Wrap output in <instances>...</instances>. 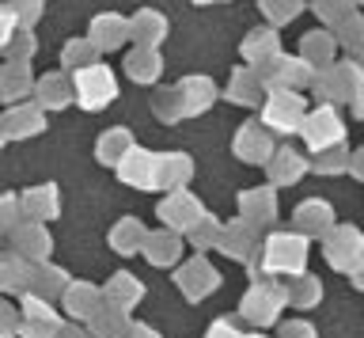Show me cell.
I'll use <instances>...</instances> for the list:
<instances>
[{"mask_svg": "<svg viewBox=\"0 0 364 338\" xmlns=\"http://www.w3.org/2000/svg\"><path fill=\"white\" fill-rule=\"evenodd\" d=\"M311 84H315L318 99H323V107L341 103V99L357 107V99H360V69H357L353 61H346V65H326L323 73L311 76ZM357 110H360V107H357Z\"/></svg>", "mask_w": 364, "mask_h": 338, "instance_id": "obj_1", "label": "cell"}, {"mask_svg": "<svg viewBox=\"0 0 364 338\" xmlns=\"http://www.w3.org/2000/svg\"><path fill=\"white\" fill-rule=\"evenodd\" d=\"M255 76H258L262 92H296V88L311 84L315 69L307 61H300V58H281V53H277L273 61L258 65Z\"/></svg>", "mask_w": 364, "mask_h": 338, "instance_id": "obj_2", "label": "cell"}, {"mask_svg": "<svg viewBox=\"0 0 364 338\" xmlns=\"http://www.w3.org/2000/svg\"><path fill=\"white\" fill-rule=\"evenodd\" d=\"M300 133H304V141H307L311 152H330V149H338V144L346 141V122L338 118L334 107H318V110H311V115H304Z\"/></svg>", "mask_w": 364, "mask_h": 338, "instance_id": "obj_3", "label": "cell"}, {"mask_svg": "<svg viewBox=\"0 0 364 338\" xmlns=\"http://www.w3.org/2000/svg\"><path fill=\"white\" fill-rule=\"evenodd\" d=\"M73 92L80 99V107L102 110V107H110L114 95H118V80H114V73L107 69V65H87V69L76 73Z\"/></svg>", "mask_w": 364, "mask_h": 338, "instance_id": "obj_4", "label": "cell"}, {"mask_svg": "<svg viewBox=\"0 0 364 338\" xmlns=\"http://www.w3.org/2000/svg\"><path fill=\"white\" fill-rule=\"evenodd\" d=\"M307 115L300 92H269L266 110H262V126L269 133H300V122Z\"/></svg>", "mask_w": 364, "mask_h": 338, "instance_id": "obj_5", "label": "cell"}, {"mask_svg": "<svg viewBox=\"0 0 364 338\" xmlns=\"http://www.w3.org/2000/svg\"><path fill=\"white\" fill-rule=\"evenodd\" d=\"M201 217H205L201 201L193 194H186V190H171L164 198V206H159V221L171 224V232H190Z\"/></svg>", "mask_w": 364, "mask_h": 338, "instance_id": "obj_6", "label": "cell"}, {"mask_svg": "<svg viewBox=\"0 0 364 338\" xmlns=\"http://www.w3.org/2000/svg\"><path fill=\"white\" fill-rule=\"evenodd\" d=\"M307 258V243L300 236H273L266 243V266L269 270H284V274H300Z\"/></svg>", "mask_w": 364, "mask_h": 338, "instance_id": "obj_7", "label": "cell"}, {"mask_svg": "<svg viewBox=\"0 0 364 338\" xmlns=\"http://www.w3.org/2000/svg\"><path fill=\"white\" fill-rule=\"evenodd\" d=\"M326 258H330V266H338V270H357L360 266V236H357V228L341 224V228L326 232Z\"/></svg>", "mask_w": 364, "mask_h": 338, "instance_id": "obj_8", "label": "cell"}, {"mask_svg": "<svg viewBox=\"0 0 364 338\" xmlns=\"http://www.w3.org/2000/svg\"><path fill=\"white\" fill-rule=\"evenodd\" d=\"M118 179L129 183V186H136V190H156V156L133 144V149L122 156V164H118Z\"/></svg>", "mask_w": 364, "mask_h": 338, "instance_id": "obj_9", "label": "cell"}, {"mask_svg": "<svg viewBox=\"0 0 364 338\" xmlns=\"http://www.w3.org/2000/svg\"><path fill=\"white\" fill-rule=\"evenodd\" d=\"M175 92H178V103H182V118H193V115H201V110H209L216 103V84L209 76H186Z\"/></svg>", "mask_w": 364, "mask_h": 338, "instance_id": "obj_10", "label": "cell"}, {"mask_svg": "<svg viewBox=\"0 0 364 338\" xmlns=\"http://www.w3.org/2000/svg\"><path fill=\"white\" fill-rule=\"evenodd\" d=\"M235 156L247 164H266L273 156V133H266V126H258V122L243 126L235 137Z\"/></svg>", "mask_w": 364, "mask_h": 338, "instance_id": "obj_11", "label": "cell"}, {"mask_svg": "<svg viewBox=\"0 0 364 338\" xmlns=\"http://www.w3.org/2000/svg\"><path fill=\"white\" fill-rule=\"evenodd\" d=\"M0 122H4V137H34L46 130V110L34 103H16Z\"/></svg>", "mask_w": 364, "mask_h": 338, "instance_id": "obj_12", "label": "cell"}, {"mask_svg": "<svg viewBox=\"0 0 364 338\" xmlns=\"http://www.w3.org/2000/svg\"><path fill=\"white\" fill-rule=\"evenodd\" d=\"M125 23H129V38L141 50H156L159 42L167 38V19L159 12H148V8H144V12H136L133 19H125Z\"/></svg>", "mask_w": 364, "mask_h": 338, "instance_id": "obj_13", "label": "cell"}, {"mask_svg": "<svg viewBox=\"0 0 364 338\" xmlns=\"http://www.w3.org/2000/svg\"><path fill=\"white\" fill-rule=\"evenodd\" d=\"M193 175V160L178 152L156 156V190H182V183Z\"/></svg>", "mask_w": 364, "mask_h": 338, "instance_id": "obj_14", "label": "cell"}, {"mask_svg": "<svg viewBox=\"0 0 364 338\" xmlns=\"http://www.w3.org/2000/svg\"><path fill=\"white\" fill-rule=\"evenodd\" d=\"M68 99H73V88H68L61 73H50L34 84V107L38 110H61V107H68Z\"/></svg>", "mask_w": 364, "mask_h": 338, "instance_id": "obj_15", "label": "cell"}, {"mask_svg": "<svg viewBox=\"0 0 364 338\" xmlns=\"http://www.w3.org/2000/svg\"><path fill=\"white\" fill-rule=\"evenodd\" d=\"M239 213H243V224H262L269 221L273 213H277V198H273V186H258V190H247L243 198H239Z\"/></svg>", "mask_w": 364, "mask_h": 338, "instance_id": "obj_16", "label": "cell"}, {"mask_svg": "<svg viewBox=\"0 0 364 338\" xmlns=\"http://www.w3.org/2000/svg\"><path fill=\"white\" fill-rule=\"evenodd\" d=\"M129 38V23H125L122 16H99L91 19V46L95 50H118L122 42Z\"/></svg>", "mask_w": 364, "mask_h": 338, "instance_id": "obj_17", "label": "cell"}, {"mask_svg": "<svg viewBox=\"0 0 364 338\" xmlns=\"http://www.w3.org/2000/svg\"><path fill=\"white\" fill-rule=\"evenodd\" d=\"M277 53H281V46H277V31H273V27L250 31V35H247V42H243V58H247V65H250V69H258V65L273 61Z\"/></svg>", "mask_w": 364, "mask_h": 338, "instance_id": "obj_18", "label": "cell"}, {"mask_svg": "<svg viewBox=\"0 0 364 338\" xmlns=\"http://www.w3.org/2000/svg\"><path fill=\"white\" fill-rule=\"evenodd\" d=\"M269 179H273V186H292L296 179H300L307 171V160L300 152H292V149H281V152H273L269 156Z\"/></svg>", "mask_w": 364, "mask_h": 338, "instance_id": "obj_19", "label": "cell"}, {"mask_svg": "<svg viewBox=\"0 0 364 338\" xmlns=\"http://www.w3.org/2000/svg\"><path fill=\"white\" fill-rule=\"evenodd\" d=\"M23 95H31V65L8 61L4 69H0V99H4V103H19Z\"/></svg>", "mask_w": 364, "mask_h": 338, "instance_id": "obj_20", "label": "cell"}, {"mask_svg": "<svg viewBox=\"0 0 364 338\" xmlns=\"http://www.w3.org/2000/svg\"><path fill=\"white\" fill-rule=\"evenodd\" d=\"M125 73H129V80L136 84H152L159 80V73H164V61H159L156 50H129V58H125Z\"/></svg>", "mask_w": 364, "mask_h": 338, "instance_id": "obj_21", "label": "cell"}, {"mask_svg": "<svg viewBox=\"0 0 364 338\" xmlns=\"http://www.w3.org/2000/svg\"><path fill=\"white\" fill-rule=\"evenodd\" d=\"M296 224H300L304 232H311V236H326L330 228H334V213H330L326 201L311 198V201H304V206L296 209Z\"/></svg>", "mask_w": 364, "mask_h": 338, "instance_id": "obj_22", "label": "cell"}, {"mask_svg": "<svg viewBox=\"0 0 364 338\" xmlns=\"http://www.w3.org/2000/svg\"><path fill=\"white\" fill-rule=\"evenodd\" d=\"M11 232H16V243L27 258H46L50 255V236H46V228L38 221H19Z\"/></svg>", "mask_w": 364, "mask_h": 338, "instance_id": "obj_23", "label": "cell"}, {"mask_svg": "<svg viewBox=\"0 0 364 338\" xmlns=\"http://www.w3.org/2000/svg\"><path fill=\"white\" fill-rule=\"evenodd\" d=\"M133 149V133L125 130V126H114V130H107L102 133V141L95 144V156L102 164H110V167H118L122 164V156Z\"/></svg>", "mask_w": 364, "mask_h": 338, "instance_id": "obj_24", "label": "cell"}, {"mask_svg": "<svg viewBox=\"0 0 364 338\" xmlns=\"http://www.w3.org/2000/svg\"><path fill=\"white\" fill-rule=\"evenodd\" d=\"M334 35H323V31H315V35L304 38V50H300V61H307L311 69H326V65H334Z\"/></svg>", "mask_w": 364, "mask_h": 338, "instance_id": "obj_25", "label": "cell"}, {"mask_svg": "<svg viewBox=\"0 0 364 338\" xmlns=\"http://www.w3.org/2000/svg\"><path fill=\"white\" fill-rule=\"evenodd\" d=\"M228 99H232V103H239V107L262 103V84H258L255 69H239V73L232 76V84H228Z\"/></svg>", "mask_w": 364, "mask_h": 338, "instance_id": "obj_26", "label": "cell"}, {"mask_svg": "<svg viewBox=\"0 0 364 338\" xmlns=\"http://www.w3.org/2000/svg\"><path fill=\"white\" fill-rule=\"evenodd\" d=\"M19 209H27L34 221H50L57 217V186H38V190H27V198L19 201Z\"/></svg>", "mask_w": 364, "mask_h": 338, "instance_id": "obj_27", "label": "cell"}, {"mask_svg": "<svg viewBox=\"0 0 364 338\" xmlns=\"http://www.w3.org/2000/svg\"><path fill=\"white\" fill-rule=\"evenodd\" d=\"M178 285H186V289H190V297H201L205 289H213V285H216V274H213L209 266H205V258H193V263L178 274Z\"/></svg>", "mask_w": 364, "mask_h": 338, "instance_id": "obj_28", "label": "cell"}, {"mask_svg": "<svg viewBox=\"0 0 364 338\" xmlns=\"http://www.w3.org/2000/svg\"><path fill=\"white\" fill-rule=\"evenodd\" d=\"M144 251L152 263H171V258L178 255V236L175 232H152V236H144Z\"/></svg>", "mask_w": 364, "mask_h": 338, "instance_id": "obj_29", "label": "cell"}, {"mask_svg": "<svg viewBox=\"0 0 364 338\" xmlns=\"http://www.w3.org/2000/svg\"><path fill=\"white\" fill-rule=\"evenodd\" d=\"M61 65H65V69H73V73L87 69V65H95V46H91L87 38H76V42H68V46H65V53H61Z\"/></svg>", "mask_w": 364, "mask_h": 338, "instance_id": "obj_30", "label": "cell"}, {"mask_svg": "<svg viewBox=\"0 0 364 338\" xmlns=\"http://www.w3.org/2000/svg\"><path fill=\"white\" fill-rule=\"evenodd\" d=\"M250 224L243 221H235V224H228V228H220V243H224V251H232V258H243V251L250 247Z\"/></svg>", "mask_w": 364, "mask_h": 338, "instance_id": "obj_31", "label": "cell"}, {"mask_svg": "<svg viewBox=\"0 0 364 338\" xmlns=\"http://www.w3.org/2000/svg\"><path fill=\"white\" fill-rule=\"evenodd\" d=\"M4 8L11 12V19H16L19 31H31L34 23H38V16H42V0H4Z\"/></svg>", "mask_w": 364, "mask_h": 338, "instance_id": "obj_32", "label": "cell"}, {"mask_svg": "<svg viewBox=\"0 0 364 338\" xmlns=\"http://www.w3.org/2000/svg\"><path fill=\"white\" fill-rule=\"evenodd\" d=\"M144 228H141V221H122L118 228L110 232V243L118 247V251H133V247H141L144 243Z\"/></svg>", "mask_w": 364, "mask_h": 338, "instance_id": "obj_33", "label": "cell"}, {"mask_svg": "<svg viewBox=\"0 0 364 338\" xmlns=\"http://www.w3.org/2000/svg\"><path fill=\"white\" fill-rule=\"evenodd\" d=\"M315 12H318V19H323V23L341 27V23L353 16V0H315Z\"/></svg>", "mask_w": 364, "mask_h": 338, "instance_id": "obj_34", "label": "cell"}, {"mask_svg": "<svg viewBox=\"0 0 364 338\" xmlns=\"http://www.w3.org/2000/svg\"><path fill=\"white\" fill-rule=\"evenodd\" d=\"M304 8V0H262V12L269 16L273 27L289 23V19H296V12Z\"/></svg>", "mask_w": 364, "mask_h": 338, "instance_id": "obj_35", "label": "cell"}, {"mask_svg": "<svg viewBox=\"0 0 364 338\" xmlns=\"http://www.w3.org/2000/svg\"><path fill=\"white\" fill-rule=\"evenodd\" d=\"M247 315H250L255 323H269L273 315H277V297H273V292L266 297L262 289H255V297L247 300Z\"/></svg>", "mask_w": 364, "mask_h": 338, "instance_id": "obj_36", "label": "cell"}, {"mask_svg": "<svg viewBox=\"0 0 364 338\" xmlns=\"http://www.w3.org/2000/svg\"><path fill=\"white\" fill-rule=\"evenodd\" d=\"M8 58L11 61H23V65H27L31 58H34V50H38V42H34V35H31V31H16V35H11L8 38Z\"/></svg>", "mask_w": 364, "mask_h": 338, "instance_id": "obj_37", "label": "cell"}, {"mask_svg": "<svg viewBox=\"0 0 364 338\" xmlns=\"http://www.w3.org/2000/svg\"><path fill=\"white\" fill-rule=\"evenodd\" d=\"M152 107H156V118H164V122H178L182 118V103H178L175 88H171V92H159Z\"/></svg>", "mask_w": 364, "mask_h": 338, "instance_id": "obj_38", "label": "cell"}, {"mask_svg": "<svg viewBox=\"0 0 364 338\" xmlns=\"http://www.w3.org/2000/svg\"><path fill=\"white\" fill-rule=\"evenodd\" d=\"M110 297L118 300V304H133L136 297H141V285H136L129 274H118V278L110 281Z\"/></svg>", "mask_w": 364, "mask_h": 338, "instance_id": "obj_39", "label": "cell"}, {"mask_svg": "<svg viewBox=\"0 0 364 338\" xmlns=\"http://www.w3.org/2000/svg\"><path fill=\"white\" fill-rule=\"evenodd\" d=\"M346 160H349V152L338 144L334 152H318V164H315V171H318V175H334V171H341V164H346Z\"/></svg>", "mask_w": 364, "mask_h": 338, "instance_id": "obj_40", "label": "cell"}, {"mask_svg": "<svg viewBox=\"0 0 364 338\" xmlns=\"http://www.w3.org/2000/svg\"><path fill=\"white\" fill-rule=\"evenodd\" d=\"M190 236H193V243H198V247H209V243H216V240H220V228H216V221L201 217V221L190 228Z\"/></svg>", "mask_w": 364, "mask_h": 338, "instance_id": "obj_41", "label": "cell"}, {"mask_svg": "<svg viewBox=\"0 0 364 338\" xmlns=\"http://www.w3.org/2000/svg\"><path fill=\"white\" fill-rule=\"evenodd\" d=\"M334 31H338V38L346 42L349 50H357V46H360V42H357V38H360V16H357V12H353L341 27H334Z\"/></svg>", "mask_w": 364, "mask_h": 338, "instance_id": "obj_42", "label": "cell"}, {"mask_svg": "<svg viewBox=\"0 0 364 338\" xmlns=\"http://www.w3.org/2000/svg\"><path fill=\"white\" fill-rule=\"evenodd\" d=\"M19 198H0V228H16V224H19Z\"/></svg>", "mask_w": 364, "mask_h": 338, "instance_id": "obj_43", "label": "cell"}, {"mask_svg": "<svg viewBox=\"0 0 364 338\" xmlns=\"http://www.w3.org/2000/svg\"><path fill=\"white\" fill-rule=\"evenodd\" d=\"M292 300H296V304H311V300H318V281H315V278H304V281H296V289H292Z\"/></svg>", "mask_w": 364, "mask_h": 338, "instance_id": "obj_44", "label": "cell"}, {"mask_svg": "<svg viewBox=\"0 0 364 338\" xmlns=\"http://www.w3.org/2000/svg\"><path fill=\"white\" fill-rule=\"evenodd\" d=\"M16 31H19V27H16V19H11V12H8L4 4H0V46H8V38L16 35Z\"/></svg>", "mask_w": 364, "mask_h": 338, "instance_id": "obj_45", "label": "cell"}, {"mask_svg": "<svg viewBox=\"0 0 364 338\" xmlns=\"http://www.w3.org/2000/svg\"><path fill=\"white\" fill-rule=\"evenodd\" d=\"M284 338H315V334H311V327H304V323H292L289 331H284Z\"/></svg>", "mask_w": 364, "mask_h": 338, "instance_id": "obj_46", "label": "cell"}, {"mask_svg": "<svg viewBox=\"0 0 364 338\" xmlns=\"http://www.w3.org/2000/svg\"><path fill=\"white\" fill-rule=\"evenodd\" d=\"M0 327L11 334V308H0Z\"/></svg>", "mask_w": 364, "mask_h": 338, "instance_id": "obj_47", "label": "cell"}, {"mask_svg": "<svg viewBox=\"0 0 364 338\" xmlns=\"http://www.w3.org/2000/svg\"><path fill=\"white\" fill-rule=\"evenodd\" d=\"M209 338H235V334H232V327H216Z\"/></svg>", "mask_w": 364, "mask_h": 338, "instance_id": "obj_48", "label": "cell"}, {"mask_svg": "<svg viewBox=\"0 0 364 338\" xmlns=\"http://www.w3.org/2000/svg\"><path fill=\"white\" fill-rule=\"evenodd\" d=\"M4 141H8V137H4V122H0V144H4Z\"/></svg>", "mask_w": 364, "mask_h": 338, "instance_id": "obj_49", "label": "cell"}, {"mask_svg": "<svg viewBox=\"0 0 364 338\" xmlns=\"http://www.w3.org/2000/svg\"><path fill=\"white\" fill-rule=\"evenodd\" d=\"M198 4H213V0H198Z\"/></svg>", "mask_w": 364, "mask_h": 338, "instance_id": "obj_50", "label": "cell"}]
</instances>
